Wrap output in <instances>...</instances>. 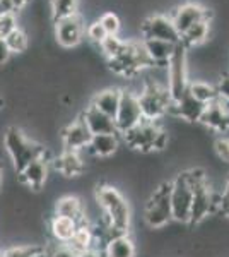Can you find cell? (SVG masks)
<instances>
[{"label":"cell","mask_w":229,"mask_h":257,"mask_svg":"<svg viewBox=\"0 0 229 257\" xmlns=\"http://www.w3.org/2000/svg\"><path fill=\"white\" fill-rule=\"evenodd\" d=\"M125 47V41L120 40L118 36H106L101 43L98 45V48L101 50V53L106 57V60H113L120 55V52Z\"/></svg>","instance_id":"obj_29"},{"label":"cell","mask_w":229,"mask_h":257,"mask_svg":"<svg viewBox=\"0 0 229 257\" xmlns=\"http://www.w3.org/2000/svg\"><path fill=\"white\" fill-rule=\"evenodd\" d=\"M171 21L176 28V31L180 33V36L188 30L190 26H193L198 21H205L212 18V12L207 7L200 6L197 2H185L181 6H178L171 16Z\"/></svg>","instance_id":"obj_12"},{"label":"cell","mask_w":229,"mask_h":257,"mask_svg":"<svg viewBox=\"0 0 229 257\" xmlns=\"http://www.w3.org/2000/svg\"><path fill=\"white\" fill-rule=\"evenodd\" d=\"M219 213H224L226 216H229V173L226 177V184H224V189L220 192V209Z\"/></svg>","instance_id":"obj_36"},{"label":"cell","mask_w":229,"mask_h":257,"mask_svg":"<svg viewBox=\"0 0 229 257\" xmlns=\"http://www.w3.org/2000/svg\"><path fill=\"white\" fill-rule=\"evenodd\" d=\"M11 2L16 7V11H24L31 4V0H11Z\"/></svg>","instance_id":"obj_40"},{"label":"cell","mask_w":229,"mask_h":257,"mask_svg":"<svg viewBox=\"0 0 229 257\" xmlns=\"http://www.w3.org/2000/svg\"><path fill=\"white\" fill-rule=\"evenodd\" d=\"M19 180L26 185L28 189L40 192L45 187L50 175V160L48 158H36L31 163H28L21 172L18 173Z\"/></svg>","instance_id":"obj_14"},{"label":"cell","mask_w":229,"mask_h":257,"mask_svg":"<svg viewBox=\"0 0 229 257\" xmlns=\"http://www.w3.org/2000/svg\"><path fill=\"white\" fill-rule=\"evenodd\" d=\"M144 223L149 230H162L173 223L171 204H169V180L162 182L145 199Z\"/></svg>","instance_id":"obj_4"},{"label":"cell","mask_w":229,"mask_h":257,"mask_svg":"<svg viewBox=\"0 0 229 257\" xmlns=\"http://www.w3.org/2000/svg\"><path fill=\"white\" fill-rule=\"evenodd\" d=\"M53 167L62 177L65 178H76L84 175L86 172V160L82 153L77 151H62L60 155L53 160Z\"/></svg>","instance_id":"obj_17"},{"label":"cell","mask_w":229,"mask_h":257,"mask_svg":"<svg viewBox=\"0 0 229 257\" xmlns=\"http://www.w3.org/2000/svg\"><path fill=\"white\" fill-rule=\"evenodd\" d=\"M122 141L128 148L140 153L164 151L169 146L168 131L159 122H149V120H142L132 131L125 132Z\"/></svg>","instance_id":"obj_3"},{"label":"cell","mask_w":229,"mask_h":257,"mask_svg":"<svg viewBox=\"0 0 229 257\" xmlns=\"http://www.w3.org/2000/svg\"><path fill=\"white\" fill-rule=\"evenodd\" d=\"M214 155L220 163L229 167V136L220 134L214 139Z\"/></svg>","instance_id":"obj_32"},{"label":"cell","mask_w":229,"mask_h":257,"mask_svg":"<svg viewBox=\"0 0 229 257\" xmlns=\"http://www.w3.org/2000/svg\"><path fill=\"white\" fill-rule=\"evenodd\" d=\"M43 250H47V248L41 245H35V243H29V245H12L6 248L4 252H0V257H35Z\"/></svg>","instance_id":"obj_30"},{"label":"cell","mask_w":229,"mask_h":257,"mask_svg":"<svg viewBox=\"0 0 229 257\" xmlns=\"http://www.w3.org/2000/svg\"><path fill=\"white\" fill-rule=\"evenodd\" d=\"M98 240H99V237H98V233H96L94 228L87 221H82V223H79L77 231L74 233V237L65 243V247H67L72 254H76L79 257V255L84 254V252L91 250V248H99L96 245Z\"/></svg>","instance_id":"obj_19"},{"label":"cell","mask_w":229,"mask_h":257,"mask_svg":"<svg viewBox=\"0 0 229 257\" xmlns=\"http://www.w3.org/2000/svg\"><path fill=\"white\" fill-rule=\"evenodd\" d=\"M215 86H217L219 98H222V99H226V101H229V70L220 76V79L217 81V84H215Z\"/></svg>","instance_id":"obj_35"},{"label":"cell","mask_w":229,"mask_h":257,"mask_svg":"<svg viewBox=\"0 0 229 257\" xmlns=\"http://www.w3.org/2000/svg\"><path fill=\"white\" fill-rule=\"evenodd\" d=\"M94 199L101 211V221L108 238L118 233H130L132 206L122 190L113 184H103L96 189Z\"/></svg>","instance_id":"obj_1"},{"label":"cell","mask_w":229,"mask_h":257,"mask_svg":"<svg viewBox=\"0 0 229 257\" xmlns=\"http://www.w3.org/2000/svg\"><path fill=\"white\" fill-rule=\"evenodd\" d=\"M99 24L103 26V30L106 31L108 36H118L120 30H122V21H120L116 12H105L98 18Z\"/></svg>","instance_id":"obj_31"},{"label":"cell","mask_w":229,"mask_h":257,"mask_svg":"<svg viewBox=\"0 0 229 257\" xmlns=\"http://www.w3.org/2000/svg\"><path fill=\"white\" fill-rule=\"evenodd\" d=\"M122 148V136L118 132L115 134H96L91 139L89 146H87L86 153L98 160H106L115 156Z\"/></svg>","instance_id":"obj_16"},{"label":"cell","mask_w":229,"mask_h":257,"mask_svg":"<svg viewBox=\"0 0 229 257\" xmlns=\"http://www.w3.org/2000/svg\"><path fill=\"white\" fill-rule=\"evenodd\" d=\"M16 28H19V23H18L16 14L0 18V38H6V36H9L11 33L16 30Z\"/></svg>","instance_id":"obj_34"},{"label":"cell","mask_w":229,"mask_h":257,"mask_svg":"<svg viewBox=\"0 0 229 257\" xmlns=\"http://www.w3.org/2000/svg\"><path fill=\"white\" fill-rule=\"evenodd\" d=\"M2 105H4V99H2V98H0V106H2Z\"/></svg>","instance_id":"obj_42"},{"label":"cell","mask_w":229,"mask_h":257,"mask_svg":"<svg viewBox=\"0 0 229 257\" xmlns=\"http://www.w3.org/2000/svg\"><path fill=\"white\" fill-rule=\"evenodd\" d=\"M142 47L147 53L149 60L152 62V65L157 67H166L168 62L171 60V57L174 55V50L178 45H173L169 41H162V40H142Z\"/></svg>","instance_id":"obj_20"},{"label":"cell","mask_w":229,"mask_h":257,"mask_svg":"<svg viewBox=\"0 0 229 257\" xmlns=\"http://www.w3.org/2000/svg\"><path fill=\"white\" fill-rule=\"evenodd\" d=\"M4 149L9 155L12 167L16 172H21L28 163L36 158H48V149L35 139L28 138L23 128L7 127L4 132Z\"/></svg>","instance_id":"obj_2"},{"label":"cell","mask_w":229,"mask_h":257,"mask_svg":"<svg viewBox=\"0 0 229 257\" xmlns=\"http://www.w3.org/2000/svg\"><path fill=\"white\" fill-rule=\"evenodd\" d=\"M79 117L82 118V122L86 123V127L89 128V132L93 136L96 134H115L116 127H115V120L111 117H108L103 111H99L98 108H94L93 105H87L84 110L81 111Z\"/></svg>","instance_id":"obj_18"},{"label":"cell","mask_w":229,"mask_h":257,"mask_svg":"<svg viewBox=\"0 0 229 257\" xmlns=\"http://www.w3.org/2000/svg\"><path fill=\"white\" fill-rule=\"evenodd\" d=\"M47 257H77V255L72 254V252H70L65 245H60V247L53 248V250H48Z\"/></svg>","instance_id":"obj_38"},{"label":"cell","mask_w":229,"mask_h":257,"mask_svg":"<svg viewBox=\"0 0 229 257\" xmlns=\"http://www.w3.org/2000/svg\"><path fill=\"white\" fill-rule=\"evenodd\" d=\"M210 30H212V23L210 19L205 21H198L193 26H190L188 30L181 35V43L185 47H202L207 41L210 40Z\"/></svg>","instance_id":"obj_24"},{"label":"cell","mask_w":229,"mask_h":257,"mask_svg":"<svg viewBox=\"0 0 229 257\" xmlns=\"http://www.w3.org/2000/svg\"><path fill=\"white\" fill-rule=\"evenodd\" d=\"M190 82V65L186 47L180 43L174 50V55L166 65V86L171 101H178L188 89Z\"/></svg>","instance_id":"obj_6"},{"label":"cell","mask_w":229,"mask_h":257,"mask_svg":"<svg viewBox=\"0 0 229 257\" xmlns=\"http://www.w3.org/2000/svg\"><path fill=\"white\" fill-rule=\"evenodd\" d=\"M4 40H6V43H7V47H9L12 55H21V53L28 52L29 43H31V41H29L28 31H24L21 26L16 28V30L12 31L9 36H6Z\"/></svg>","instance_id":"obj_28"},{"label":"cell","mask_w":229,"mask_h":257,"mask_svg":"<svg viewBox=\"0 0 229 257\" xmlns=\"http://www.w3.org/2000/svg\"><path fill=\"white\" fill-rule=\"evenodd\" d=\"M186 93L193 99H197L198 103H202V105H209V103L215 101L219 98L217 86L203 79H190Z\"/></svg>","instance_id":"obj_25"},{"label":"cell","mask_w":229,"mask_h":257,"mask_svg":"<svg viewBox=\"0 0 229 257\" xmlns=\"http://www.w3.org/2000/svg\"><path fill=\"white\" fill-rule=\"evenodd\" d=\"M11 57H12V53H11L9 47H7L6 40L0 38V67H4V65L9 64Z\"/></svg>","instance_id":"obj_37"},{"label":"cell","mask_w":229,"mask_h":257,"mask_svg":"<svg viewBox=\"0 0 229 257\" xmlns=\"http://www.w3.org/2000/svg\"><path fill=\"white\" fill-rule=\"evenodd\" d=\"M2 180H4V173H2V168H0V192H2Z\"/></svg>","instance_id":"obj_41"},{"label":"cell","mask_w":229,"mask_h":257,"mask_svg":"<svg viewBox=\"0 0 229 257\" xmlns=\"http://www.w3.org/2000/svg\"><path fill=\"white\" fill-rule=\"evenodd\" d=\"M203 108H205V105L198 103L188 93H185L178 101H171L168 115H171L174 120H181V122L186 123H198V120H200L203 113Z\"/></svg>","instance_id":"obj_15"},{"label":"cell","mask_w":229,"mask_h":257,"mask_svg":"<svg viewBox=\"0 0 229 257\" xmlns=\"http://www.w3.org/2000/svg\"><path fill=\"white\" fill-rule=\"evenodd\" d=\"M191 202H193V184L186 172H178L169 180V204H171L173 223L188 225Z\"/></svg>","instance_id":"obj_5"},{"label":"cell","mask_w":229,"mask_h":257,"mask_svg":"<svg viewBox=\"0 0 229 257\" xmlns=\"http://www.w3.org/2000/svg\"><path fill=\"white\" fill-rule=\"evenodd\" d=\"M79 221L70 218H64V216H53L52 223H50V230H52V235L57 242H60L62 245L69 242L70 238L74 237V233L77 231Z\"/></svg>","instance_id":"obj_26"},{"label":"cell","mask_w":229,"mask_h":257,"mask_svg":"<svg viewBox=\"0 0 229 257\" xmlns=\"http://www.w3.org/2000/svg\"><path fill=\"white\" fill-rule=\"evenodd\" d=\"M105 257H137V243L130 233H118L106 240Z\"/></svg>","instance_id":"obj_22"},{"label":"cell","mask_w":229,"mask_h":257,"mask_svg":"<svg viewBox=\"0 0 229 257\" xmlns=\"http://www.w3.org/2000/svg\"><path fill=\"white\" fill-rule=\"evenodd\" d=\"M115 127L116 132L120 136H123L125 132L132 131L135 125H139L144 120L142 111H140L139 105V96H137L135 91L122 88V98H120V105L115 115Z\"/></svg>","instance_id":"obj_8"},{"label":"cell","mask_w":229,"mask_h":257,"mask_svg":"<svg viewBox=\"0 0 229 257\" xmlns=\"http://www.w3.org/2000/svg\"><path fill=\"white\" fill-rule=\"evenodd\" d=\"M55 214L57 216H64L76 219V221L82 223L86 219V206L81 197L77 196H64L55 202Z\"/></svg>","instance_id":"obj_23"},{"label":"cell","mask_w":229,"mask_h":257,"mask_svg":"<svg viewBox=\"0 0 229 257\" xmlns=\"http://www.w3.org/2000/svg\"><path fill=\"white\" fill-rule=\"evenodd\" d=\"M140 33H142L144 38H152V40H162V41H169L173 45H180L181 43V36L176 31L173 21L169 16L164 14H152L149 18H145L140 24Z\"/></svg>","instance_id":"obj_9"},{"label":"cell","mask_w":229,"mask_h":257,"mask_svg":"<svg viewBox=\"0 0 229 257\" xmlns=\"http://www.w3.org/2000/svg\"><path fill=\"white\" fill-rule=\"evenodd\" d=\"M50 14L53 23L79 14V0H50Z\"/></svg>","instance_id":"obj_27"},{"label":"cell","mask_w":229,"mask_h":257,"mask_svg":"<svg viewBox=\"0 0 229 257\" xmlns=\"http://www.w3.org/2000/svg\"><path fill=\"white\" fill-rule=\"evenodd\" d=\"M60 138H62V146H64L65 151L82 153L89 146L91 139H93V134H91L89 128L86 127V123L82 122V118L77 117L76 120L69 122L67 125L64 127Z\"/></svg>","instance_id":"obj_13"},{"label":"cell","mask_w":229,"mask_h":257,"mask_svg":"<svg viewBox=\"0 0 229 257\" xmlns=\"http://www.w3.org/2000/svg\"><path fill=\"white\" fill-rule=\"evenodd\" d=\"M120 98H122V88H105L98 93L93 94L89 105H93L94 108H98L99 111H103L108 117L115 118L116 110L120 105Z\"/></svg>","instance_id":"obj_21"},{"label":"cell","mask_w":229,"mask_h":257,"mask_svg":"<svg viewBox=\"0 0 229 257\" xmlns=\"http://www.w3.org/2000/svg\"><path fill=\"white\" fill-rule=\"evenodd\" d=\"M202 127L207 131L217 132V134H227L229 132V101L222 98H217L215 101L205 105L200 120Z\"/></svg>","instance_id":"obj_11"},{"label":"cell","mask_w":229,"mask_h":257,"mask_svg":"<svg viewBox=\"0 0 229 257\" xmlns=\"http://www.w3.org/2000/svg\"><path fill=\"white\" fill-rule=\"evenodd\" d=\"M139 105L144 120L149 122H161L168 115L171 98L164 86H159L152 81H145L144 88L139 94Z\"/></svg>","instance_id":"obj_7"},{"label":"cell","mask_w":229,"mask_h":257,"mask_svg":"<svg viewBox=\"0 0 229 257\" xmlns=\"http://www.w3.org/2000/svg\"><path fill=\"white\" fill-rule=\"evenodd\" d=\"M12 14H18V11L12 6L11 0H0V18H4V16H12Z\"/></svg>","instance_id":"obj_39"},{"label":"cell","mask_w":229,"mask_h":257,"mask_svg":"<svg viewBox=\"0 0 229 257\" xmlns=\"http://www.w3.org/2000/svg\"><path fill=\"white\" fill-rule=\"evenodd\" d=\"M86 36H87V40L91 41V43H94L96 47H98L99 43H101L103 40L106 38V31L103 30V26L99 24V21L96 19V21H93V23H89L86 26Z\"/></svg>","instance_id":"obj_33"},{"label":"cell","mask_w":229,"mask_h":257,"mask_svg":"<svg viewBox=\"0 0 229 257\" xmlns=\"http://www.w3.org/2000/svg\"><path fill=\"white\" fill-rule=\"evenodd\" d=\"M86 36V24L81 14L55 21V41L62 48L72 50L82 43Z\"/></svg>","instance_id":"obj_10"}]
</instances>
